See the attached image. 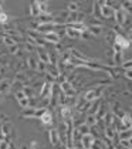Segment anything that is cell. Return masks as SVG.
Returning a JSON list of instances; mask_svg holds the SVG:
<instances>
[{
    "label": "cell",
    "mask_w": 132,
    "mask_h": 149,
    "mask_svg": "<svg viewBox=\"0 0 132 149\" xmlns=\"http://www.w3.org/2000/svg\"><path fill=\"white\" fill-rule=\"evenodd\" d=\"M114 46L119 47L122 51H124V50L129 48V46H131V41L128 40V37L122 36L121 33H117V34H115V41H114Z\"/></svg>",
    "instance_id": "1"
},
{
    "label": "cell",
    "mask_w": 132,
    "mask_h": 149,
    "mask_svg": "<svg viewBox=\"0 0 132 149\" xmlns=\"http://www.w3.org/2000/svg\"><path fill=\"white\" fill-rule=\"evenodd\" d=\"M41 38L47 43H51V44H60L61 38H60V34L55 33V31H47V33H41Z\"/></svg>",
    "instance_id": "2"
},
{
    "label": "cell",
    "mask_w": 132,
    "mask_h": 149,
    "mask_svg": "<svg viewBox=\"0 0 132 149\" xmlns=\"http://www.w3.org/2000/svg\"><path fill=\"white\" fill-rule=\"evenodd\" d=\"M16 100L19 101L20 107H23L24 109H27V108H29V105H30V98H29V97H27L23 91L16 92Z\"/></svg>",
    "instance_id": "3"
},
{
    "label": "cell",
    "mask_w": 132,
    "mask_h": 149,
    "mask_svg": "<svg viewBox=\"0 0 132 149\" xmlns=\"http://www.w3.org/2000/svg\"><path fill=\"white\" fill-rule=\"evenodd\" d=\"M84 19H85V14L81 12H75V13H70L68 14V23H84Z\"/></svg>",
    "instance_id": "4"
},
{
    "label": "cell",
    "mask_w": 132,
    "mask_h": 149,
    "mask_svg": "<svg viewBox=\"0 0 132 149\" xmlns=\"http://www.w3.org/2000/svg\"><path fill=\"white\" fill-rule=\"evenodd\" d=\"M126 14H128V13H125L121 9V7L115 9V13H114V19H115V22H117V24H118V26H121V27H122V24H124V22H125V17H126Z\"/></svg>",
    "instance_id": "5"
},
{
    "label": "cell",
    "mask_w": 132,
    "mask_h": 149,
    "mask_svg": "<svg viewBox=\"0 0 132 149\" xmlns=\"http://www.w3.org/2000/svg\"><path fill=\"white\" fill-rule=\"evenodd\" d=\"M114 13H115V9H112V7L107 6V4L101 6V17H104V19H114Z\"/></svg>",
    "instance_id": "6"
},
{
    "label": "cell",
    "mask_w": 132,
    "mask_h": 149,
    "mask_svg": "<svg viewBox=\"0 0 132 149\" xmlns=\"http://www.w3.org/2000/svg\"><path fill=\"white\" fill-rule=\"evenodd\" d=\"M121 124H122V129L124 131H131L132 128V118L129 114H124L121 118Z\"/></svg>",
    "instance_id": "7"
},
{
    "label": "cell",
    "mask_w": 132,
    "mask_h": 149,
    "mask_svg": "<svg viewBox=\"0 0 132 149\" xmlns=\"http://www.w3.org/2000/svg\"><path fill=\"white\" fill-rule=\"evenodd\" d=\"M94 142H95V139H94V136H92L91 134H87V135H82V136H81V143H82L84 148L91 149Z\"/></svg>",
    "instance_id": "8"
},
{
    "label": "cell",
    "mask_w": 132,
    "mask_h": 149,
    "mask_svg": "<svg viewBox=\"0 0 132 149\" xmlns=\"http://www.w3.org/2000/svg\"><path fill=\"white\" fill-rule=\"evenodd\" d=\"M37 51H38V61H41L44 64H50V57H48V53L45 51V48L44 47H37Z\"/></svg>",
    "instance_id": "9"
},
{
    "label": "cell",
    "mask_w": 132,
    "mask_h": 149,
    "mask_svg": "<svg viewBox=\"0 0 132 149\" xmlns=\"http://www.w3.org/2000/svg\"><path fill=\"white\" fill-rule=\"evenodd\" d=\"M64 34L68 37V38H81V33L75 30V29H73V27H70V26H67L66 29H64Z\"/></svg>",
    "instance_id": "10"
},
{
    "label": "cell",
    "mask_w": 132,
    "mask_h": 149,
    "mask_svg": "<svg viewBox=\"0 0 132 149\" xmlns=\"http://www.w3.org/2000/svg\"><path fill=\"white\" fill-rule=\"evenodd\" d=\"M61 90H63V92L66 94L67 97H73V95L75 94L74 88L71 87V84L67 82V81H63V82H61Z\"/></svg>",
    "instance_id": "11"
},
{
    "label": "cell",
    "mask_w": 132,
    "mask_h": 149,
    "mask_svg": "<svg viewBox=\"0 0 132 149\" xmlns=\"http://www.w3.org/2000/svg\"><path fill=\"white\" fill-rule=\"evenodd\" d=\"M87 31L91 36H101L104 33V27L102 26H88Z\"/></svg>",
    "instance_id": "12"
},
{
    "label": "cell",
    "mask_w": 132,
    "mask_h": 149,
    "mask_svg": "<svg viewBox=\"0 0 132 149\" xmlns=\"http://www.w3.org/2000/svg\"><path fill=\"white\" fill-rule=\"evenodd\" d=\"M40 119H41V122H43L44 125H50V124L53 122V115H51L50 111H47V109H45L44 112H41Z\"/></svg>",
    "instance_id": "13"
},
{
    "label": "cell",
    "mask_w": 132,
    "mask_h": 149,
    "mask_svg": "<svg viewBox=\"0 0 132 149\" xmlns=\"http://www.w3.org/2000/svg\"><path fill=\"white\" fill-rule=\"evenodd\" d=\"M11 90V82L10 80H1L0 81V92L1 94H7Z\"/></svg>",
    "instance_id": "14"
},
{
    "label": "cell",
    "mask_w": 132,
    "mask_h": 149,
    "mask_svg": "<svg viewBox=\"0 0 132 149\" xmlns=\"http://www.w3.org/2000/svg\"><path fill=\"white\" fill-rule=\"evenodd\" d=\"M98 95H99V91H97V90H89V91L85 94V101L87 102H92L95 98H98Z\"/></svg>",
    "instance_id": "15"
},
{
    "label": "cell",
    "mask_w": 132,
    "mask_h": 149,
    "mask_svg": "<svg viewBox=\"0 0 132 149\" xmlns=\"http://www.w3.org/2000/svg\"><path fill=\"white\" fill-rule=\"evenodd\" d=\"M115 31L114 30H107L105 31V41L108 43V44H111V46H114V41H115Z\"/></svg>",
    "instance_id": "16"
},
{
    "label": "cell",
    "mask_w": 132,
    "mask_h": 149,
    "mask_svg": "<svg viewBox=\"0 0 132 149\" xmlns=\"http://www.w3.org/2000/svg\"><path fill=\"white\" fill-rule=\"evenodd\" d=\"M67 12L68 13H75V12H80V4L75 3V1H70L67 4Z\"/></svg>",
    "instance_id": "17"
},
{
    "label": "cell",
    "mask_w": 132,
    "mask_h": 149,
    "mask_svg": "<svg viewBox=\"0 0 132 149\" xmlns=\"http://www.w3.org/2000/svg\"><path fill=\"white\" fill-rule=\"evenodd\" d=\"M34 48H36V44L33 43V40H30V38H29V40L24 43V50H26L27 53H33Z\"/></svg>",
    "instance_id": "18"
},
{
    "label": "cell",
    "mask_w": 132,
    "mask_h": 149,
    "mask_svg": "<svg viewBox=\"0 0 132 149\" xmlns=\"http://www.w3.org/2000/svg\"><path fill=\"white\" fill-rule=\"evenodd\" d=\"M30 14H31L33 17H38V16H40V9H38V6H37L36 3H31V4H30Z\"/></svg>",
    "instance_id": "19"
},
{
    "label": "cell",
    "mask_w": 132,
    "mask_h": 149,
    "mask_svg": "<svg viewBox=\"0 0 132 149\" xmlns=\"http://www.w3.org/2000/svg\"><path fill=\"white\" fill-rule=\"evenodd\" d=\"M3 43L6 44L7 47H10V46H13V44H16V38H13V37H10V36H3Z\"/></svg>",
    "instance_id": "20"
},
{
    "label": "cell",
    "mask_w": 132,
    "mask_h": 149,
    "mask_svg": "<svg viewBox=\"0 0 132 149\" xmlns=\"http://www.w3.org/2000/svg\"><path fill=\"white\" fill-rule=\"evenodd\" d=\"M10 129H11L10 122H4V124L1 125V134H3L4 136H7V135H10Z\"/></svg>",
    "instance_id": "21"
},
{
    "label": "cell",
    "mask_w": 132,
    "mask_h": 149,
    "mask_svg": "<svg viewBox=\"0 0 132 149\" xmlns=\"http://www.w3.org/2000/svg\"><path fill=\"white\" fill-rule=\"evenodd\" d=\"M119 138H121V141H129L132 138V132L131 131H122L119 134Z\"/></svg>",
    "instance_id": "22"
},
{
    "label": "cell",
    "mask_w": 132,
    "mask_h": 149,
    "mask_svg": "<svg viewBox=\"0 0 132 149\" xmlns=\"http://www.w3.org/2000/svg\"><path fill=\"white\" fill-rule=\"evenodd\" d=\"M88 126H94L95 124H97V116L95 115H92V114H89L88 115V118H87V122H85Z\"/></svg>",
    "instance_id": "23"
},
{
    "label": "cell",
    "mask_w": 132,
    "mask_h": 149,
    "mask_svg": "<svg viewBox=\"0 0 132 149\" xmlns=\"http://www.w3.org/2000/svg\"><path fill=\"white\" fill-rule=\"evenodd\" d=\"M19 50H20V46H19L17 43L9 47V53H10V54H13V56H14V54H17V53H19Z\"/></svg>",
    "instance_id": "24"
},
{
    "label": "cell",
    "mask_w": 132,
    "mask_h": 149,
    "mask_svg": "<svg viewBox=\"0 0 132 149\" xmlns=\"http://www.w3.org/2000/svg\"><path fill=\"white\" fill-rule=\"evenodd\" d=\"M27 63H29V67H30V68L37 70V61H36L33 57H29V58H27Z\"/></svg>",
    "instance_id": "25"
},
{
    "label": "cell",
    "mask_w": 132,
    "mask_h": 149,
    "mask_svg": "<svg viewBox=\"0 0 132 149\" xmlns=\"http://www.w3.org/2000/svg\"><path fill=\"white\" fill-rule=\"evenodd\" d=\"M9 22V16L4 12H0V24H6Z\"/></svg>",
    "instance_id": "26"
},
{
    "label": "cell",
    "mask_w": 132,
    "mask_h": 149,
    "mask_svg": "<svg viewBox=\"0 0 132 149\" xmlns=\"http://www.w3.org/2000/svg\"><path fill=\"white\" fill-rule=\"evenodd\" d=\"M37 70L41 71V72H44V71L47 70V64H44V63H41V61H37Z\"/></svg>",
    "instance_id": "27"
},
{
    "label": "cell",
    "mask_w": 132,
    "mask_h": 149,
    "mask_svg": "<svg viewBox=\"0 0 132 149\" xmlns=\"http://www.w3.org/2000/svg\"><path fill=\"white\" fill-rule=\"evenodd\" d=\"M105 135H107L108 139H112V138H114V131H112V128H111V126H108V128L105 129Z\"/></svg>",
    "instance_id": "28"
},
{
    "label": "cell",
    "mask_w": 132,
    "mask_h": 149,
    "mask_svg": "<svg viewBox=\"0 0 132 149\" xmlns=\"http://www.w3.org/2000/svg\"><path fill=\"white\" fill-rule=\"evenodd\" d=\"M125 77L128 80H132V68H126L125 70Z\"/></svg>",
    "instance_id": "29"
},
{
    "label": "cell",
    "mask_w": 132,
    "mask_h": 149,
    "mask_svg": "<svg viewBox=\"0 0 132 149\" xmlns=\"http://www.w3.org/2000/svg\"><path fill=\"white\" fill-rule=\"evenodd\" d=\"M95 3L99 4V6H104V4H105V0H95Z\"/></svg>",
    "instance_id": "30"
},
{
    "label": "cell",
    "mask_w": 132,
    "mask_h": 149,
    "mask_svg": "<svg viewBox=\"0 0 132 149\" xmlns=\"http://www.w3.org/2000/svg\"><path fill=\"white\" fill-rule=\"evenodd\" d=\"M128 40H129V41H132V29L128 31Z\"/></svg>",
    "instance_id": "31"
},
{
    "label": "cell",
    "mask_w": 132,
    "mask_h": 149,
    "mask_svg": "<svg viewBox=\"0 0 132 149\" xmlns=\"http://www.w3.org/2000/svg\"><path fill=\"white\" fill-rule=\"evenodd\" d=\"M1 100H3V94L0 92V102H1Z\"/></svg>",
    "instance_id": "32"
},
{
    "label": "cell",
    "mask_w": 132,
    "mask_h": 149,
    "mask_svg": "<svg viewBox=\"0 0 132 149\" xmlns=\"http://www.w3.org/2000/svg\"><path fill=\"white\" fill-rule=\"evenodd\" d=\"M129 1H131V3H132V0H129Z\"/></svg>",
    "instance_id": "33"
}]
</instances>
